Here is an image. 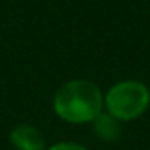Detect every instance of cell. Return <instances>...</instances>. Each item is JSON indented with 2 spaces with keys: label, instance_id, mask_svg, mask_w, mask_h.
I'll return each mask as SVG.
<instances>
[{
  "label": "cell",
  "instance_id": "2",
  "mask_svg": "<svg viewBox=\"0 0 150 150\" xmlns=\"http://www.w3.org/2000/svg\"><path fill=\"white\" fill-rule=\"evenodd\" d=\"M150 106V90L136 80L115 83L104 94V110L118 122H132L145 115Z\"/></svg>",
  "mask_w": 150,
  "mask_h": 150
},
{
  "label": "cell",
  "instance_id": "1",
  "mask_svg": "<svg viewBox=\"0 0 150 150\" xmlns=\"http://www.w3.org/2000/svg\"><path fill=\"white\" fill-rule=\"evenodd\" d=\"M53 110L64 122L92 124L104 111V96L94 81L71 80L57 90Z\"/></svg>",
  "mask_w": 150,
  "mask_h": 150
},
{
  "label": "cell",
  "instance_id": "3",
  "mask_svg": "<svg viewBox=\"0 0 150 150\" xmlns=\"http://www.w3.org/2000/svg\"><path fill=\"white\" fill-rule=\"evenodd\" d=\"M9 139L16 150H44L46 148V139L42 132L30 124H20L13 127Z\"/></svg>",
  "mask_w": 150,
  "mask_h": 150
},
{
  "label": "cell",
  "instance_id": "5",
  "mask_svg": "<svg viewBox=\"0 0 150 150\" xmlns=\"http://www.w3.org/2000/svg\"><path fill=\"white\" fill-rule=\"evenodd\" d=\"M46 150H88V148L80 145V143H76V141H60L57 145H51Z\"/></svg>",
  "mask_w": 150,
  "mask_h": 150
},
{
  "label": "cell",
  "instance_id": "4",
  "mask_svg": "<svg viewBox=\"0 0 150 150\" xmlns=\"http://www.w3.org/2000/svg\"><path fill=\"white\" fill-rule=\"evenodd\" d=\"M122 122H118L115 117H111L110 113L103 111L94 122H92V127H94V134L96 138H99L101 141H106V143H113L120 138V132H122Z\"/></svg>",
  "mask_w": 150,
  "mask_h": 150
}]
</instances>
